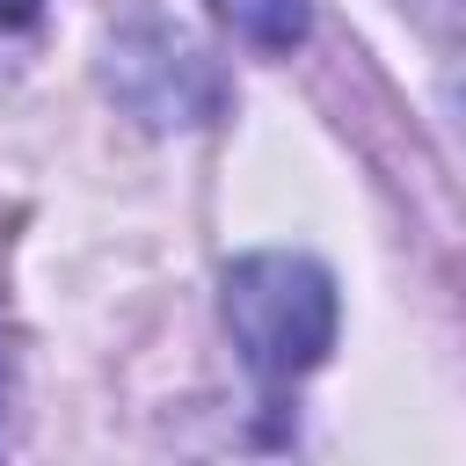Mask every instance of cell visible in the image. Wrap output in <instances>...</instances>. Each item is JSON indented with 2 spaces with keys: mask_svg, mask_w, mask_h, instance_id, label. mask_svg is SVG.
Listing matches in <instances>:
<instances>
[{
  "mask_svg": "<svg viewBox=\"0 0 466 466\" xmlns=\"http://www.w3.org/2000/svg\"><path fill=\"white\" fill-rule=\"evenodd\" d=\"M226 328L262 379H299L335 342V284L306 255H248L226 269Z\"/></svg>",
  "mask_w": 466,
  "mask_h": 466,
  "instance_id": "obj_1",
  "label": "cell"
},
{
  "mask_svg": "<svg viewBox=\"0 0 466 466\" xmlns=\"http://www.w3.org/2000/svg\"><path fill=\"white\" fill-rule=\"evenodd\" d=\"M36 22V0H0V29H29Z\"/></svg>",
  "mask_w": 466,
  "mask_h": 466,
  "instance_id": "obj_3",
  "label": "cell"
},
{
  "mask_svg": "<svg viewBox=\"0 0 466 466\" xmlns=\"http://www.w3.org/2000/svg\"><path fill=\"white\" fill-rule=\"evenodd\" d=\"M226 22H233V36H248L255 51H291L299 36H306V0H211Z\"/></svg>",
  "mask_w": 466,
  "mask_h": 466,
  "instance_id": "obj_2",
  "label": "cell"
},
{
  "mask_svg": "<svg viewBox=\"0 0 466 466\" xmlns=\"http://www.w3.org/2000/svg\"><path fill=\"white\" fill-rule=\"evenodd\" d=\"M0 400H7V357H0Z\"/></svg>",
  "mask_w": 466,
  "mask_h": 466,
  "instance_id": "obj_4",
  "label": "cell"
}]
</instances>
